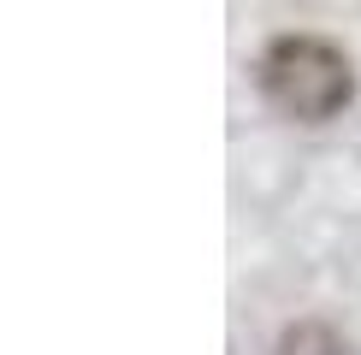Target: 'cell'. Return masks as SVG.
Instances as JSON below:
<instances>
[{"label":"cell","mask_w":361,"mask_h":355,"mask_svg":"<svg viewBox=\"0 0 361 355\" xmlns=\"http://www.w3.org/2000/svg\"><path fill=\"white\" fill-rule=\"evenodd\" d=\"M255 89L279 118L290 125H332L355 101V66L338 42L326 36H273L255 59Z\"/></svg>","instance_id":"cell-1"},{"label":"cell","mask_w":361,"mask_h":355,"mask_svg":"<svg viewBox=\"0 0 361 355\" xmlns=\"http://www.w3.org/2000/svg\"><path fill=\"white\" fill-rule=\"evenodd\" d=\"M279 355H350V344L320 320H302V325H284L279 337Z\"/></svg>","instance_id":"cell-2"}]
</instances>
